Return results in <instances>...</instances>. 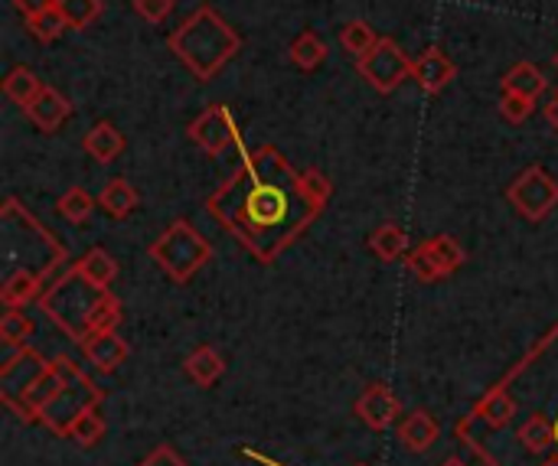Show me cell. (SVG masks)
I'll use <instances>...</instances> for the list:
<instances>
[{"instance_id": "cell-1", "label": "cell", "mask_w": 558, "mask_h": 466, "mask_svg": "<svg viewBox=\"0 0 558 466\" xmlns=\"http://www.w3.org/2000/svg\"><path fill=\"white\" fill-rule=\"evenodd\" d=\"M330 196L333 183L320 170L298 173L278 147H255L206 209L262 265H271L317 222Z\"/></svg>"}, {"instance_id": "cell-2", "label": "cell", "mask_w": 558, "mask_h": 466, "mask_svg": "<svg viewBox=\"0 0 558 466\" xmlns=\"http://www.w3.org/2000/svg\"><path fill=\"white\" fill-rule=\"evenodd\" d=\"M242 49V36L213 10L199 7L170 33V52L193 72V78L209 82L219 69Z\"/></svg>"}, {"instance_id": "cell-3", "label": "cell", "mask_w": 558, "mask_h": 466, "mask_svg": "<svg viewBox=\"0 0 558 466\" xmlns=\"http://www.w3.org/2000/svg\"><path fill=\"white\" fill-rule=\"evenodd\" d=\"M147 255L160 271H167L173 281L186 284L199 268H206L213 261V245L186 219H177L173 225L163 229V235H157V242L147 248Z\"/></svg>"}, {"instance_id": "cell-4", "label": "cell", "mask_w": 558, "mask_h": 466, "mask_svg": "<svg viewBox=\"0 0 558 466\" xmlns=\"http://www.w3.org/2000/svg\"><path fill=\"white\" fill-rule=\"evenodd\" d=\"M98 294L101 291L85 284L78 274H69V278L56 281L39 297V307L72 343H82L88 336V317H92V307H95Z\"/></svg>"}, {"instance_id": "cell-5", "label": "cell", "mask_w": 558, "mask_h": 466, "mask_svg": "<svg viewBox=\"0 0 558 466\" xmlns=\"http://www.w3.org/2000/svg\"><path fill=\"white\" fill-rule=\"evenodd\" d=\"M59 369H62V376H65V385H62V392L52 398V405L39 415V421L52 431V434H59V438H65V431H69V425L78 418V412H85L92 402H101V392L85 379V372L69 359V356H59V359H52Z\"/></svg>"}, {"instance_id": "cell-6", "label": "cell", "mask_w": 558, "mask_h": 466, "mask_svg": "<svg viewBox=\"0 0 558 466\" xmlns=\"http://www.w3.org/2000/svg\"><path fill=\"white\" fill-rule=\"evenodd\" d=\"M507 199L526 222H543L553 209H558V180L543 167H526L510 183Z\"/></svg>"}, {"instance_id": "cell-7", "label": "cell", "mask_w": 558, "mask_h": 466, "mask_svg": "<svg viewBox=\"0 0 558 466\" xmlns=\"http://www.w3.org/2000/svg\"><path fill=\"white\" fill-rule=\"evenodd\" d=\"M356 65H360V75L383 95H392L412 75V59L389 36H379V42L366 56H360Z\"/></svg>"}, {"instance_id": "cell-8", "label": "cell", "mask_w": 558, "mask_h": 466, "mask_svg": "<svg viewBox=\"0 0 558 466\" xmlns=\"http://www.w3.org/2000/svg\"><path fill=\"white\" fill-rule=\"evenodd\" d=\"M46 369H49V363L36 350H29V346L13 350V356H7V363L0 366V398H3V405L13 412Z\"/></svg>"}, {"instance_id": "cell-9", "label": "cell", "mask_w": 558, "mask_h": 466, "mask_svg": "<svg viewBox=\"0 0 558 466\" xmlns=\"http://www.w3.org/2000/svg\"><path fill=\"white\" fill-rule=\"evenodd\" d=\"M190 137H193V144H199L213 157H219L229 147H239L242 144L239 124H235V118H232V111L226 105H213L203 114H196L193 124H190Z\"/></svg>"}, {"instance_id": "cell-10", "label": "cell", "mask_w": 558, "mask_h": 466, "mask_svg": "<svg viewBox=\"0 0 558 466\" xmlns=\"http://www.w3.org/2000/svg\"><path fill=\"white\" fill-rule=\"evenodd\" d=\"M356 418H360L369 431H389L392 425H399L402 405H399V398L392 395L389 385L373 382V385H366V392L356 398Z\"/></svg>"}, {"instance_id": "cell-11", "label": "cell", "mask_w": 558, "mask_h": 466, "mask_svg": "<svg viewBox=\"0 0 558 466\" xmlns=\"http://www.w3.org/2000/svg\"><path fill=\"white\" fill-rule=\"evenodd\" d=\"M458 75V65L448 59V52H441L438 46H428L415 62H412V78L422 85V91L438 95L451 85V78Z\"/></svg>"}, {"instance_id": "cell-12", "label": "cell", "mask_w": 558, "mask_h": 466, "mask_svg": "<svg viewBox=\"0 0 558 466\" xmlns=\"http://www.w3.org/2000/svg\"><path fill=\"white\" fill-rule=\"evenodd\" d=\"M23 114H26V121H29L36 131L52 134V131H59V127L69 121L72 105H69V98H65L62 91H56V88H43V91H39V95L23 108Z\"/></svg>"}, {"instance_id": "cell-13", "label": "cell", "mask_w": 558, "mask_h": 466, "mask_svg": "<svg viewBox=\"0 0 558 466\" xmlns=\"http://www.w3.org/2000/svg\"><path fill=\"white\" fill-rule=\"evenodd\" d=\"M78 350H82L85 359H88L98 372H105V376L118 372V369L128 363V356H131L128 343H124L118 333H88V336L78 343Z\"/></svg>"}, {"instance_id": "cell-14", "label": "cell", "mask_w": 558, "mask_h": 466, "mask_svg": "<svg viewBox=\"0 0 558 466\" xmlns=\"http://www.w3.org/2000/svg\"><path fill=\"white\" fill-rule=\"evenodd\" d=\"M46 291H49V278L46 274H39L33 268H13L7 274L3 287H0V301H3L7 310H13V307L23 310L29 301H39Z\"/></svg>"}, {"instance_id": "cell-15", "label": "cell", "mask_w": 558, "mask_h": 466, "mask_svg": "<svg viewBox=\"0 0 558 466\" xmlns=\"http://www.w3.org/2000/svg\"><path fill=\"white\" fill-rule=\"evenodd\" d=\"M396 434H399V444L405 447V451H412V454H425V451H432L435 447V441H438V421L428 415V412H412V415H405L399 425H396Z\"/></svg>"}, {"instance_id": "cell-16", "label": "cell", "mask_w": 558, "mask_h": 466, "mask_svg": "<svg viewBox=\"0 0 558 466\" xmlns=\"http://www.w3.org/2000/svg\"><path fill=\"white\" fill-rule=\"evenodd\" d=\"M72 274H78L85 284H92L95 291H108L118 278V261L105 252V248H88L75 265Z\"/></svg>"}, {"instance_id": "cell-17", "label": "cell", "mask_w": 558, "mask_h": 466, "mask_svg": "<svg viewBox=\"0 0 558 466\" xmlns=\"http://www.w3.org/2000/svg\"><path fill=\"white\" fill-rule=\"evenodd\" d=\"M82 147H85V154H88L92 160H98V163H111V160H118V157H121V150H124V137H121V131H118L111 121H98V124L85 134Z\"/></svg>"}, {"instance_id": "cell-18", "label": "cell", "mask_w": 558, "mask_h": 466, "mask_svg": "<svg viewBox=\"0 0 558 466\" xmlns=\"http://www.w3.org/2000/svg\"><path fill=\"white\" fill-rule=\"evenodd\" d=\"M183 369H186V376H190L199 389H209V385H216V382L226 376V359H222L219 350H213V346H196V350L186 356Z\"/></svg>"}, {"instance_id": "cell-19", "label": "cell", "mask_w": 558, "mask_h": 466, "mask_svg": "<svg viewBox=\"0 0 558 466\" xmlns=\"http://www.w3.org/2000/svg\"><path fill=\"white\" fill-rule=\"evenodd\" d=\"M137 203H141V196H137V189H134L124 176L111 180V183L101 189V196H98L101 212L111 216V219H128V216L137 209Z\"/></svg>"}, {"instance_id": "cell-20", "label": "cell", "mask_w": 558, "mask_h": 466, "mask_svg": "<svg viewBox=\"0 0 558 466\" xmlns=\"http://www.w3.org/2000/svg\"><path fill=\"white\" fill-rule=\"evenodd\" d=\"M369 252H373L379 261H386V265L405 258V255H409V235H405V229L396 225V222L379 225V229L369 235Z\"/></svg>"}, {"instance_id": "cell-21", "label": "cell", "mask_w": 558, "mask_h": 466, "mask_svg": "<svg viewBox=\"0 0 558 466\" xmlns=\"http://www.w3.org/2000/svg\"><path fill=\"white\" fill-rule=\"evenodd\" d=\"M422 248L432 255V261L441 268L445 278H451L454 271H461L464 261H468V252H464V245L454 235H432L428 242H422Z\"/></svg>"}, {"instance_id": "cell-22", "label": "cell", "mask_w": 558, "mask_h": 466, "mask_svg": "<svg viewBox=\"0 0 558 466\" xmlns=\"http://www.w3.org/2000/svg\"><path fill=\"white\" fill-rule=\"evenodd\" d=\"M500 88L536 101V98L546 91V75H543V72H539V65H533V62H517V65L504 75Z\"/></svg>"}, {"instance_id": "cell-23", "label": "cell", "mask_w": 558, "mask_h": 466, "mask_svg": "<svg viewBox=\"0 0 558 466\" xmlns=\"http://www.w3.org/2000/svg\"><path fill=\"white\" fill-rule=\"evenodd\" d=\"M69 441H75L78 447H95L105 438V415H101V402H92L85 412H78V418L69 425L65 431Z\"/></svg>"}, {"instance_id": "cell-24", "label": "cell", "mask_w": 558, "mask_h": 466, "mask_svg": "<svg viewBox=\"0 0 558 466\" xmlns=\"http://www.w3.org/2000/svg\"><path fill=\"white\" fill-rule=\"evenodd\" d=\"M288 56H291V62H294L298 69L314 72V69H320V65L327 62L330 49H327V42H324L314 29H304V33L291 42Z\"/></svg>"}, {"instance_id": "cell-25", "label": "cell", "mask_w": 558, "mask_h": 466, "mask_svg": "<svg viewBox=\"0 0 558 466\" xmlns=\"http://www.w3.org/2000/svg\"><path fill=\"white\" fill-rule=\"evenodd\" d=\"M43 88H46V85L39 82V75H36L33 69H26V65H13V69L7 72V78H3V95H7L13 105H20V108H26Z\"/></svg>"}, {"instance_id": "cell-26", "label": "cell", "mask_w": 558, "mask_h": 466, "mask_svg": "<svg viewBox=\"0 0 558 466\" xmlns=\"http://www.w3.org/2000/svg\"><path fill=\"white\" fill-rule=\"evenodd\" d=\"M95 203H98V199H92V193H88V189H82V186H72V189H65V193L56 199V212H59L65 222H72V225H82V222H88V219H92V212H95Z\"/></svg>"}, {"instance_id": "cell-27", "label": "cell", "mask_w": 558, "mask_h": 466, "mask_svg": "<svg viewBox=\"0 0 558 466\" xmlns=\"http://www.w3.org/2000/svg\"><path fill=\"white\" fill-rule=\"evenodd\" d=\"M513 415H517V405H513V398H510L504 389H494V392L474 408V418H481V421L490 425V428H507Z\"/></svg>"}, {"instance_id": "cell-28", "label": "cell", "mask_w": 558, "mask_h": 466, "mask_svg": "<svg viewBox=\"0 0 558 466\" xmlns=\"http://www.w3.org/2000/svg\"><path fill=\"white\" fill-rule=\"evenodd\" d=\"M520 444L530 454H546L556 444V425H549L546 415H530L520 428Z\"/></svg>"}, {"instance_id": "cell-29", "label": "cell", "mask_w": 558, "mask_h": 466, "mask_svg": "<svg viewBox=\"0 0 558 466\" xmlns=\"http://www.w3.org/2000/svg\"><path fill=\"white\" fill-rule=\"evenodd\" d=\"M118 327H121V301L111 291H101L88 317V333H118Z\"/></svg>"}, {"instance_id": "cell-30", "label": "cell", "mask_w": 558, "mask_h": 466, "mask_svg": "<svg viewBox=\"0 0 558 466\" xmlns=\"http://www.w3.org/2000/svg\"><path fill=\"white\" fill-rule=\"evenodd\" d=\"M33 333H36V323H33L20 307L7 310V314L0 317V340H3L10 350H23V346L33 340Z\"/></svg>"}, {"instance_id": "cell-31", "label": "cell", "mask_w": 558, "mask_h": 466, "mask_svg": "<svg viewBox=\"0 0 558 466\" xmlns=\"http://www.w3.org/2000/svg\"><path fill=\"white\" fill-rule=\"evenodd\" d=\"M26 23H29V33H33L36 39H43V42H52V39H59V36L69 29V20H65V13L59 10V3L49 7V10H43V13H36V16H29Z\"/></svg>"}, {"instance_id": "cell-32", "label": "cell", "mask_w": 558, "mask_h": 466, "mask_svg": "<svg viewBox=\"0 0 558 466\" xmlns=\"http://www.w3.org/2000/svg\"><path fill=\"white\" fill-rule=\"evenodd\" d=\"M340 42H343L347 52H353V56L360 59V56H366V52L379 42V36H376V29H373L366 20H350V23L343 26V33H340Z\"/></svg>"}, {"instance_id": "cell-33", "label": "cell", "mask_w": 558, "mask_h": 466, "mask_svg": "<svg viewBox=\"0 0 558 466\" xmlns=\"http://www.w3.org/2000/svg\"><path fill=\"white\" fill-rule=\"evenodd\" d=\"M59 10L65 13L69 29H85L105 13V3L101 0H59Z\"/></svg>"}, {"instance_id": "cell-34", "label": "cell", "mask_w": 558, "mask_h": 466, "mask_svg": "<svg viewBox=\"0 0 558 466\" xmlns=\"http://www.w3.org/2000/svg\"><path fill=\"white\" fill-rule=\"evenodd\" d=\"M405 265H409V271L418 278V281H425V284H432V281H441L445 274H441V268L432 261V255L418 245V248H409V255H405Z\"/></svg>"}, {"instance_id": "cell-35", "label": "cell", "mask_w": 558, "mask_h": 466, "mask_svg": "<svg viewBox=\"0 0 558 466\" xmlns=\"http://www.w3.org/2000/svg\"><path fill=\"white\" fill-rule=\"evenodd\" d=\"M533 111H536V101L533 98H523V95H513V91H504L500 95V114L510 124H523Z\"/></svg>"}, {"instance_id": "cell-36", "label": "cell", "mask_w": 558, "mask_h": 466, "mask_svg": "<svg viewBox=\"0 0 558 466\" xmlns=\"http://www.w3.org/2000/svg\"><path fill=\"white\" fill-rule=\"evenodd\" d=\"M173 7H177V0H134L137 16L147 23H163L173 13Z\"/></svg>"}, {"instance_id": "cell-37", "label": "cell", "mask_w": 558, "mask_h": 466, "mask_svg": "<svg viewBox=\"0 0 558 466\" xmlns=\"http://www.w3.org/2000/svg\"><path fill=\"white\" fill-rule=\"evenodd\" d=\"M137 466H190L170 444H157Z\"/></svg>"}, {"instance_id": "cell-38", "label": "cell", "mask_w": 558, "mask_h": 466, "mask_svg": "<svg viewBox=\"0 0 558 466\" xmlns=\"http://www.w3.org/2000/svg\"><path fill=\"white\" fill-rule=\"evenodd\" d=\"M59 0H13V7L29 20V16H36V13H43V10H49V7H56Z\"/></svg>"}, {"instance_id": "cell-39", "label": "cell", "mask_w": 558, "mask_h": 466, "mask_svg": "<svg viewBox=\"0 0 558 466\" xmlns=\"http://www.w3.org/2000/svg\"><path fill=\"white\" fill-rule=\"evenodd\" d=\"M543 111H546V121H549V127H553V131H558V91L553 95V98H549V101H546V108H543Z\"/></svg>"}, {"instance_id": "cell-40", "label": "cell", "mask_w": 558, "mask_h": 466, "mask_svg": "<svg viewBox=\"0 0 558 466\" xmlns=\"http://www.w3.org/2000/svg\"><path fill=\"white\" fill-rule=\"evenodd\" d=\"M441 466H464V464H461L458 457H451V461H445V464H441Z\"/></svg>"}, {"instance_id": "cell-41", "label": "cell", "mask_w": 558, "mask_h": 466, "mask_svg": "<svg viewBox=\"0 0 558 466\" xmlns=\"http://www.w3.org/2000/svg\"><path fill=\"white\" fill-rule=\"evenodd\" d=\"M543 466H558V454H553V457H549Z\"/></svg>"}, {"instance_id": "cell-42", "label": "cell", "mask_w": 558, "mask_h": 466, "mask_svg": "<svg viewBox=\"0 0 558 466\" xmlns=\"http://www.w3.org/2000/svg\"><path fill=\"white\" fill-rule=\"evenodd\" d=\"M556 444H558V421H556Z\"/></svg>"}, {"instance_id": "cell-43", "label": "cell", "mask_w": 558, "mask_h": 466, "mask_svg": "<svg viewBox=\"0 0 558 466\" xmlns=\"http://www.w3.org/2000/svg\"><path fill=\"white\" fill-rule=\"evenodd\" d=\"M556 65H558V52H556Z\"/></svg>"}]
</instances>
